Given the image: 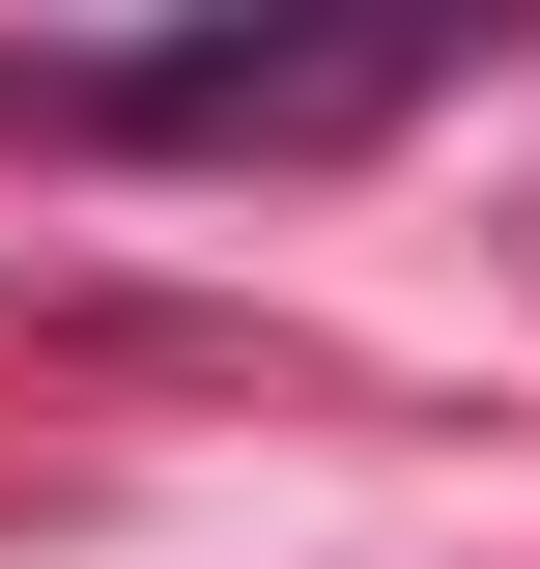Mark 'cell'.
Here are the masks:
<instances>
[{"label":"cell","mask_w":540,"mask_h":569,"mask_svg":"<svg viewBox=\"0 0 540 569\" xmlns=\"http://www.w3.org/2000/svg\"><path fill=\"white\" fill-rule=\"evenodd\" d=\"M456 86V29L427 0H341V29H257V0H200V29H58V58H0V114L29 142H370Z\"/></svg>","instance_id":"1"}]
</instances>
